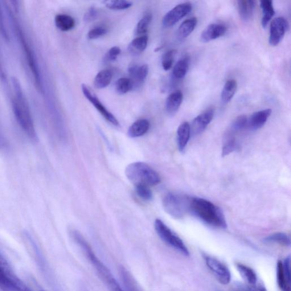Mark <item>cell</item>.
<instances>
[{
    "instance_id": "6da1fadb",
    "label": "cell",
    "mask_w": 291,
    "mask_h": 291,
    "mask_svg": "<svg viewBox=\"0 0 291 291\" xmlns=\"http://www.w3.org/2000/svg\"><path fill=\"white\" fill-rule=\"evenodd\" d=\"M11 83L14 91V95L12 99V106L16 120L27 136L31 140L36 141L38 139L37 135L29 106L22 91L21 85L15 77L12 78Z\"/></svg>"
},
{
    "instance_id": "7a4b0ae2",
    "label": "cell",
    "mask_w": 291,
    "mask_h": 291,
    "mask_svg": "<svg viewBox=\"0 0 291 291\" xmlns=\"http://www.w3.org/2000/svg\"><path fill=\"white\" fill-rule=\"evenodd\" d=\"M73 239L79 246L87 257L88 260L91 262L93 267L95 268L96 272L100 277L102 281L108 288L109 291H125L119 285L116 279L113 276L110 270L102 263L96 256L93 251L91 245L88 243L81 234L78 231H73L71 232Z\"/></svg>"
},
{
    "instance_id": "3957f363",
    "label": "cell",
    "mask_w": 291,
    "mask_h": 291,
    "mask_svg": "<svg viewBox=\"0 0 291 291\" xmlns=\"http://www.w3.org/2000/svg\"><path fill=\"white\" fill-rule=\"evenodd\" d=\"M189 212L210 226L226 229L227 224L221 209L206 199L191 198Z\"/></svg>"
},
{
    "instance_id": "277c9868",
    "label": "cell",
    "mask_w": 291,
    "mask_h": 291,
    "mask_svg": "<svg viewBox=\"0 0 291 291\" xmlns=\"http://www.w3.org/2000/svg\"><path fill=\"white\" fill-rule=\"evenodd\" d=\"M125 175L134 186L142 184L147 186L158 185L161 183V177L152 168L144 162H137L126 167Z\"/></svg>"
},
{
    "instance_id": "5b68a950",
    "label": "cell",
    "mask_w": 291,
    "mask_h": 291,
    "mask_svg": "<svg viewBox=\"0 0 291 291\" xmlns=\"http://www.w3.org/2000/svg\"><path fill=\"white\" fill-rule=\"evenodd\" d=\"M191 197L176 194H167L163 199L164 210L176 219H182L189 212Z\"/></svg>"
},
{
    "instance_id": "8992f818",
    "label": "cell",
    "mask_w": 291,
    "mask_h": 291,
    "mask_svg": "<svg viewBox=\"0 0 291 291\" xmlns=\"http://www.w3.org/2000/svg\"><path fill=\"white\" fill-rule=\"evenodd\" d=\"M154 227L156 232L161 239L171 248H174L186 256L190 255L189 251L183 241L171 231L167 225L159 219L155 221Z\"/></svg>"
},
{
    "instance_id": "52a82bcc",
    "label": "cell",
    "mask_w": 291,
    "mask_h": 291,
    "mask_svg": "<svg viewBox=\"0 0 291 291\" xmlns=\"http://www.w3.org/2000/svg\"><path fill=\"white\" fill-rule=\"evenodd\" d=\"M81 89L86 98L89 102H91V103L95 106L98 112L104 117L106 121H108L114 126H119V122L117 119L105 107L104 105L102 104V102L98 99V98H97L95 94L92 92L91 90L88 88L87 85L84 84H82Z\"/></svg>"
},
{
    "instance_id": "ba28073f",
    "label": "cell",
    "mask_w": 291,
    "mask_h": 291,
    "mask_svg": "<svg viewBox=\"0 0 291 291\" xmlns=\"http://www.w3.org/2000/svg\"><path fill=\"white\" fill-rule=\"evenodd\" d=\"M204 259L208 268L214 273L220 284L228 285L230 283L231 274L226 266L216 258L210 256H204Z\"/></svg>"
},
{
    "instance_id": "9c48e42d",
    "label": "cell",
    "mask_w": 291,
    "mask_h": 291,
    "mask_svg": "<svg viewBox=\"0 0 291 291\" xmlns=\"http://www.w3.org/2000/svg\"><path fill=\"white\" fill-rule=\"evenodd\" d=\"M192 9V4L184 2L179 4L165 15L162 20L163 25L165 27L173 26L180 20L185 17Z\"/></svg>"
},
{
    "instance_id": "30bf717a",
    "label": "cell",
    "mask_w": 291,
    "mask_h": 291,
    "mask_svg": "<svg viewBox=\"0 0 291 291\" xmlns=\"http://www.w3.org/2000/svg\"><path fill=\"white\" fill-rule=\"evenodd\" d=\"M0 289L5 291H29L30 289L15 276L0 268Z\"/></svg>"
},
{
    "instance_id": "8fae6325",
    "label": "cell",
    "mask_w": 291,
    "mask_h": 291,
    "mask_svg": "<svg viewBox=\"0 0 291 291\" xmlns=\"http://www.w3.org/2000/svg\"><path fill=\"white\" fill-rule=\"evenodd\" d=\"M289 23L284 17H278L273 19L270 24V44L276 46L281 42L283 38L288 31Z\"/></svg>"
},
{
    "instance_id": "7c38bea8",
    "label": "cell",
    "mask_w": 291,
    "mask_h": 291,
    "mask_svg": "<svg viewBox=\"0 0 291 291\" xmlns=\"http://www.w3.org/2000/svg\"><path fill=\"white\" fill-rule=\"evenodd\" d=\"M290 257L277 264V282L282 291H291Z\"/></svg>"
},
{
    "instance_id": "4fadbf2b",
    "label": "cell",
    "mask_w": 291,
    "mask_h": 291,
    "mask_svg": "<svg viewBox=\"0 0 291 291\" xmlns=\"http://www.w3.org/2000/svg\"><path fill=\"white\" fill-rule=\"evenodd\" d=\"M214 117V110L213 109H209L197 116L190 125L191 133L197 136L203 132L210 124Z\"/></svg>"
},
{
    "instance_id": "5bb4252c",
    "label": "cell",
    "mask_w": 291,
    "mask_h": 291,
    "mask_svg": "<svg viewBox=\"0 0 291 291\" xmlns=\"http://www.w3.org/2000/svg\"><path fill=\"white\" fill-rule=\"evenodd\" d=\"M227 26L221 23H212L208 25L201 35V40L207 43L221 37L226 33Z\"/></svg>"
},
{
    "instance_id": "9a60e30c",
    "label": "cell",
    "mask_w": 291,
    "mask_h": 291,
    "mask_svg": "<svg viewBox=\"0 0 291 291\" xmlns=\"http://www.w3.org/2000/svg\"><path fill=\"white\" fill-rule=\"evenodd\" d=\"M272 113V110L270 109L262 110L253 113L248 118L247 128L251 130L261 129L267 122Z\"/></svg>"
},
{
    "instance_id": "2e32d148",
    "label": "cell",
    "mask_w": 291,
    "mask_h": 291,
    "mask_svg": "<svg viewBox=\"0 0 291 291\" xmlns=\"http://www.w3.org/2000/svg\"><path fill=\"white\" fill-rule=\"evenodd\" d=\"M131 80L133 84L140 85L144 83L149 73V67L147 64L138 66L136 64H131L128 68Z\"/></svg>"
},
{
    "instance_id": "e0dca14e",
    "label": "cell",
    "mask_w": 291,
    "mask_h": 291,
    "mask_svg": "<svg viewBox=\"0 0 291 291\" xmlns=\"http://www.w3.org/2000/svg\"><path fill=\"white\" fill-rule=\"evenodd\" d=\"M237 3L241 18L245 22L249 21L253 17L256 1L253 0H240L237 1Z\"/></svg>"
},
{
    "instance_id": "ac0fdd59",
    "label": "cell",
    "mask_w": 291,
    "mask_h": 291,
    "mask_svg": "<svg viewBox=\"0 0 291 291\" xmlns=\"http://www.w3.org/2000/svg\"><path fill=\"white\" fill-rule=\"evenodd\" d=\"M150 122L146 119H141L129 127L128 136L130 138H138L144 136L150 129Z\"/></svg>"
},
{
    "instance_id": "d6986e66",
    "label": "cell",
    "mask_w": 291,
    "mask_h": 291,
    "mask_svg": "<svg viewBox=\"0 0 291 291\" xmlns=\"http://www.w3.org/2000/svg\"><path fill=\"white\" fill-rule=\"evenodd\" d=\"M191 126L189 123L184 122L179 126L177 130V139L179 150L183 152L191 137Z\"/></svg>"
},
{
    "instance_id": "ffe728a7",
    "label": "cell",
    "mask_w": 291,
    "mask_h": 291,
    "mask_svg": "<svg viewBox=\"0 0 291 291\" xmlns=\"http://www.w3.org/2000/svg\"><path fill=\"white\" fill-rule=\"evenodd\" d=\"M183 95L181 91H176L170 94L166 102V109L168 113L173 115L177 112L182 103Z\"/></svg>"
},
{
    "instance_id": "44dd1931",
    "label": "cell",
    "mask_w": 291,
    "mask_h": 291,
    "mask_svg": "<svg viewBox=\"0 0 291 291\" xmlns=\"http://www.w3.org/2000/svg\"><path fill=\"white\" fill-rule=\"evenodd\" d=\"M119 273L127 291H142L132 275L126 268L120 266Z\"/></svg>"
},
{
    "instance_id": "7402d4cb",
    "label": "cell",
    "mask_w": 291,
    "mask_h": 291,
    "mask_svg": "<svg viewBox=\"0 0 291 291\" xmlns=\"http://www.w3.org/2000/svg\"><path fill=\"white\" fill-rule=\"evenodd\" d=\"M190 64L189 56H186L179 60L173 69V75L175 79L181 80L186 76Z\"/></svg>"
},
{
    "instance_id": "603a6c76",
    "label": "cell",
    "mask_w": 291,
    "mask_h": 291,
    "mask_svg": "<svg viewBox=\"0 0 291 291\" xmlns=\"http://www.w3.org/2000/svg\"><path fill=\"white\" fill-rule=\"evenodd\" d=\"M148 43V36L142 35L133 39L129 44L128 50L134 55L141 54L144 51Z\"/></svg>"
},
{
    "instance_id": "cb8c5ba5",
    "label": "cell",
    "mask_w": 291,
    "mask_h": 291,
    "mask_svg": "<svg viewBox=\"0 0 291 291\" xmlns=\"http://www.w3.org/2000/svg\"><path fill=\"white\" fill-rule=\"evenodd\" d=\"M261 7L262 10V25L265 28L268 26L276 12H275L273 1L271 0L261 1Z\"/></svg>"
},
{
    "instance_id": "d4e9b609",
    "label": "cell",
    "mask_w": 291,
    "mask_h": 291,
    "mask_svg": "<svg viewBox=\"0 0 291 291\" xmlns=\"http://www.w3.org/2000/svg\"><path fill=\"white\" fill-rule=\"evenodd\" d=\"M198 23L196 17L187 19L181 24L178 30V36L179 39H184L188 37L195 30Z\"/></svg>"
},
{
    "instance_id": "484cf974",
    "label": "cell",
    "mask_w": 291,
    "mask_h": 291,
    "mask_svg": "<svg viewBox=\"0 0 291 291\" xmlns=\"http://www.w3.org/2000/svg\"><path fill=\"white\" fill-rule=\"evenodd\" d=\"M55 23L59 30L67 31L72 29L75 25V20L70 15L60 14L56 16Z\"/></svg>"
},
{
    "instance_id": "4316f807",
    "label": "cell",
    "mask_w": 291,
    "mask_h": 291,
    "mask_svg": "<svg viewBox=\"0 0 291 291\" xmlns=\"http://www.w3.org/2000/svg\"><path fill=\"white\" fill-rule=\"evenodd\" d=\"M113 73L110 69H106L97 73L94 79V85L97 89L108 87L112 79Z\"/></svg>"
},
{
    "instance_id": "83f0119b",
    "label": "cell",
    "mask_w": 291,
    "mask_h": 291,
    "mask_svg": "<svg viewBox=\"0 0 291 291\" xmlns=\"http://www.w3.org/2000/svg\"><path fill=\"white\" fill-rule=\"evenodd\" d=\"M237 89V83L236 80H229L225 84L221 92V101L224 104H228L235 96Z\"/></svg>"
},
{
    "instance_id": "f1b7e54d",
    "label": "cell",
    "mask_w": 291,
    "mask_h": 291,
    "mask_svg": "<svg viewBox=\"0 0 291 291\" xmlns=\"http://www.w3.org/2000/svg\"><path fill=\"white\" fill-rule=\"evenodd\" d=\"M236 266L238 271L246 282L251 285H256L257 277L253 269L241 264H237Z\"/></svg>"
},
{
    "instance_id": "f546056e",
    "label": "cell",
    "mask_w": 291,
    "mask_h": 291,
    "mask_svg": "<svg viewBox=\"0 0 291 291\" xmlns=\"http://www.w3.org/2000/svg\"><path fill=\"white\" fill-rule=\"evenodd\" d=\"M265 242L268 243H276L285 246V247H290V237L284 233H277L273 234L271 236L266 237Z\"/></svg>"
},
{
    "instance_id": "4dcf8cb0",
    "label": "cell",
    "mask_w": 291,
    "mask_h": 291,
    "mask_svg": "<svg viewBox=\"0 0 291 291\" xmlns=\"http://www.w3.org/2000/svg\"><path fill=\"white\" fill-rule=\"evenodd\" d=\"M134 87L132 80L129 78L122 77L119 79L116 83V90L120 95H124L128 93Z\"/></svg>"
},
{
    "instance_id": "1f68e13d",
    "label": "cell",
    "mask_w": 291,
    "mask_h": 291,
    "mask_svg": "<svg viewBox=\"0 0 291 291\" xmlns=\"http://www.w3.org/2000/svg\"><path fill=\"white\" fill-rule=\"evenodd\" d=\"M152 14L150 13H146L137 24L136 33L137 34L146 33L149 29L151 22L152 21Z\"/></svg>"
},
{
    "instance_id": "d6a6232c",
    "label": "cell",
    "mask_w": 291,
    "mask_h": 291,
    "mask_svg": "<svg viewBox=\"0 0 291 291\" xmlns=\"http://www.w3.org/2000/svg\"><path fill=\"white\" fill-rule=\"evenodd\" d=\"M105 5L106 7L109 8V9L114 10H125L128 9L132 5V2L128 1H123V0H120V1H117V0H114V1H108L104 2Z\"/></svg>"
},
{
    "instance_id": "836d02e7",
    "label": "cell",
    "mask_w": 291,
    "mask_h": 291,
    "mask_svg": "<svg viewBox=\"0 0 291 291\" xmlns=\"http://www.w3.org/2000/svg\"><path fill=\"white\" fill-rule=\"evenodd\" d=\"M135 189L137 195L142 200L150 201L153 199V192L149 186L138 184L135 186Z\"/></svg>"
},
{
    "instance_id": "e575fe53",
    "label": "cell",
    "mask_w": 291,
    "mask_h": 291,
    "mask_svg": "<svg viewBox=\"0 0 291 291\" xmlns=\"http://www.w3.org/2000/svg\"><path fill=\"white\" fill-rule=\"evenodd\" d=\"M176 50H170L167 51L162 57V67L165 71H169L173 66Z\"/></svg>"
},
{
    "instance_id": "d590c367",
    "label": "cell",
    "mask_w": 291,
    "mask_h": 291,
    "mask_svg": "<svg viewBox=\"0 0 291 291\" xmlns=\"http://www.w3.org/2000/svg\"><path fill=\"white\" fill-rule=\"evenodd\" d=\"M239 148V144H238L235 139L231 138L229 139L223 147L222 156L223 157H226V156L236 151Z\"/></svg>"
},
{
    "instance_id": "8d00e7d4",
    "label": "cell",
    "mask_w": 291,
    "mask_h": 291,
    "mask_svg": "<svg viewBox=\"0 0 291 291\" xmlns=\"http://www.w3.org/2000/svg\"><path fill=\"white\" fill-rule=\"evenodd\" d=\"M248 118L245 115H241L236 118L232 124V128L233 130L241 131L247 128Z\"/></svg>"
},
{
    "instance_id": "74e56055",
    "label": "cell",
    "mask_w": 291,
    "mask_h": 291,
    "mask_svg": "<svg viewBox=\"0 0 291 291\" xmlns=\"http://www.w3.org/2000/svg\"><path fill=\"white\" fill-rule=\"evenodd\" d=\"M107 32V30L104 27H96L92 28L88 33V38L89 39H95L104 35Z\"/></svg>"
},
{
    "instance_id": "f35d334b",
    "label": "cell",
    "mask_w": 291,
    "mask_h": 291,
    "mask_svg": "<svg viewBox=\"0 0 291 291\" xmlns=\"http://www.w3.org/2000/svg\"><path fill=\"white\" fill-rule=\"evenodd\" d=\"M120 53L121 49L120 48L117 46L113 47L110 49L105 55L104 60L106 62H111V61L117 59Z\"/></svg>"
},
{
    "instance_id": "ab89813d",
    "label": "cell",
    "mask_w": 291,
    "mask_h": 291,
    "mask_svg": "<svg viewBox=\"0 0 291 291\" xmlns=\"http://www.w3.org/2000/svg\"><path fill=\"white\" fill-rule=\"evenodd\" d=\"M97 12L94 7L90 8L84 15V20L86 22H91L97 17Z\"/></svg>"
},
{
    "instance_id": "60d3db41",
    "label": "cell",
    "mask_w": 291,
    "mask_h": 291,
    "mask_svg": "<svg viewBox=\"0 0 291 291\" xmlns=\"http://www.w3.org/2000/svg\"><path fill=\"white\" fill-rule=\"evenodd\" d=\"M0 268L2 269L4 271H5L7 273L13 274L11 271L9 264L7 263V262L5 260V258H4L1 254H0Z\"/></svg>"
},
{
    "instance_id": "b9f144b4",
    "label": "cell",
    "mask_w": 291,
    "mask_h": 291,
    "mask_svg": "<svg viewBox=\"0 0 291 291\" xmlns=\"http://www.w3.org/2000/svg\"><path fill=\"white\" fill-rule=\"evenodd\" d=\"M248 288L250 291H267L264 286L260 285H254L251 286H248Z\"/></svg>"
},
{
    "instance_id": "7bdbcfd3",
    "label": "cell",
    "mask_w": 291,
    "mask_h": 291,
    "mask_svg": "<svg viewBox=\"0 0 291 291\" xmlns=\"http://www.w3.org/2000/svg\"></svg>"
}]
</instances>
